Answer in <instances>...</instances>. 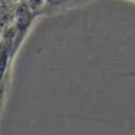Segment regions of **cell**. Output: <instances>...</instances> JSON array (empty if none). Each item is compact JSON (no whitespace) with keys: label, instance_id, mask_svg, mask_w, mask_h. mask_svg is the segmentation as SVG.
<instances>
[{"label":"cell","instance_id":"1","mask_svg":"<svg viewBox=\"0 0 135 135\" xmlns=\"http://www.w3.org/2000/svg\"><path fill=\"white\" fill-rule=\"evenodd\" d=\"M89 1H92V0H45V6L41 14L50 15V14L59 13L61 11H66L79 7Z\"/></svg>","mask_w":135,"mask_h":135},{"label":"cell","instance_id":"2","mask_svg":"<svg viewBox=\"0 0 135 135\" xmlns=\"http://www.w3.org/2000/svg\"><path fill=\"white\" fill-rule=\"evenodd\" d=\"M26 6L28 7L32 14H41L45 6V0H27Z\"/></svg>","mask_w":135,"mask_h":135},{"label":"cell","instance_id":"3","mask_svg":"<svg viewBox=\"0 0 135 135\" xmlns=\"http://www.w3.org/2000/svg\"><path fill=\"white\" fill-rule=\"evenodd\" d=\"M127 1H131V2H134L135 3V0H127Z\"/></svg>","mask_w":135,"mask_h":135}]
</instances>
